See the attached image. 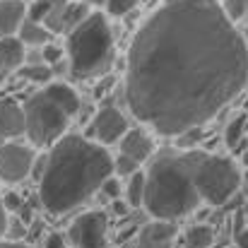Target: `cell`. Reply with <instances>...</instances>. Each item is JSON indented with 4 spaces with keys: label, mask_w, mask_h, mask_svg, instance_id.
I'll use <instances>...</instances> for the list:
<instances>
[{
    "label": "cell",
    "mask_w": 248,
    "mask_h": 248,
    "mask_svg": "<svg viewBox=\"0 0 248 248\" xmlns=\"http://www.w3.org/2000/svg\"><path fill=\"white\" fill-rule=\"evenodd\" d=\"M140 0H108V15H113V17H123V15H128L130 10H135V5H138Z\"/></svg>",
    "instance_id": "24"
},
{
    "label": "cell",
    "mask_w": 248,
    "mask_h": 248,
    "mask_svg": "<svg viewBox=\"0 0 248 248\" xmlns=\"http://www.w3.org/2000/svg\"><path fill=\"white\" fill-rule=\"evenodd\" d=\"M205 155L188 152L186 157H159L147 169L145 207L155 219L176 222L200 205L195 188V169Z\"/></svg>",
    "instance_id": "3"
},
{
    "label": "cell",
    "mask_w": 248,
    "mask_h": 248,
    "mask_svg": "<svg viewBox=\"0 0 248 248\" xmlns=\"http://www.w3.org/2000/svg\"><path fill=\"white\" fill-rule=\"evenodd\" d=\"M140 2H142V0H140Z\"/></svg>",
    "instance_id": "36"
},
{
    "label": "cell",
    "mask_w": 248,
    "mask_h": 248,
    "mask_svg": "<svg viewBox=\"0 0 248 248\" xmlns=\"http://www.w3.org/2000/svg\"><path fill=\"white\" fill-rule=\"evenodd\" d=\"M0 248H29V246H24V244H19V241H2V239H0Z\"/></svg>",
    "instance_id": "32"
},
{
    "label": "cell",
    "mask_w": 248,
    "mask_h": 248,
    "mask_svg": "<svg viewBox=\"0 0 248 248\" xmlns=\"http://www.w3.org/2000/svg\"><path fill=\"white\" fill-rule=\"evenodd\" d=\"M222 7L232 22H241L248 17V0H222Z\"/></svg>",
    "instance_id": "22"
},
{
    "label": "cell",
    "mask_w": 248,
    "mask_h": 248,
    "mask_svg": "<svg viewBox=\"0 0 248 248\" xmlns=\"http://www.w3.org/2000/svg\"><path fill=\"white\" fill-rule=\"evenodd\" d=\"M41 58H44L46 65H53V63L63 61V51L53 44H46V46H41Z\"/></svg>",
    "instance_id": "26"
},
{
    "label": "cell",
    "mask_w": 248,
    "mask_h": 248,
    "mask_svg": "<svg viewBox=\"0 0 248 248\" xmlns=\"http://www.w3.org/2000/svg\"><path fill=\"white\" fill-rule=\"evenodd\" d=\"M51 36H53V34H51L41 22H36V19H31V17L24 19V24H22L19 34H17V39H19L24 46H36V48L51 44Z\"/></svg>",
    "instance_id": "16"
},
{
    "label": "cell",
    "mask_w": 248,
    "mask_h": 248,
    "mask_svg": "<svg viewBox=\"0 0 248 248\" xmlns=\"http://www.w3.org/2000/svg\"><path fill=\"white\" fill-rule=\"evenodd\" d=\"M130 125H128V118L121 108L116 106H104L96 111L94 121H92V135H94V142L99 145H113V142H121L125 135H128Z\"/></svg>",
    "instance_id": "9"
},
{
    "label": "cell",
    "mask_w": 248,
    "mask_h": 248,
    "mask_svg": "<svg viewBox=\"0 0 248 248\" xmlns=\"http://www.w3.org/2000/svg\"><path fill=\"white\" fill-rule=\"evenodd\" d=\"M44 248H68V244H65L63 234L53 232V234H48V236H46V244H44Z\"/></svg>",
    "instance_id": "28"
},
{
    "label": "cell",
    "mask_w": 248,
    "mask_h": 248,
    "mask_svg": "<svg viewBox=\"0 0 248 248\" xmlns=\"http://www.w3.org/2000/svg\"><path fill=\"white\" fill-rule=\"evenodd\" d=\"M70 0H31L29 2V17L41 22L51 34H61V19L63 10Z\"/></svg>",
    "instance_id": "13"
},
{
    "label": "cell",
    "mask_w": 248,
    "mask_h": 248,
    "mask_svg": "<svg viewBox=\"0 0 248 248\" xmlns=\"http://www.w3.org/2000/svg\"><path fill=\"white\" fill-rule=\"evenodd\" d=\"M215 232L207 224H195L186 232V248H212Z\"/></svg>",
    "instance_id": "19"
},
{
    "label": "cell",
    "mask_w": 248,
    "mask_h": 248,
    "mask_svg": "<svg viewBox=\"0 0 248 248\" xmlns=\"http://www.w3.org/2000/svg\"><path fill=\"white\" fill-rule=\"evenodd\" d=\"M113 173V159L104 145L82 135L61 138L39 181V198L51 215H65L87 202Z\"/></svg>",
    "instance_id": "2"
},
{
    "label": "cell",
    "mask_w": 248,
    "mask_h": 248,
    "mask_svg": "<svg viewBox=\"0 0 248 248\" xmlns=\"http://www.w3.org/2000/svg\"><path fill=\"white\" fill-rule=\"evenodd\" d=\"M195 188L202 202L219 207L224 205L241 186V171L234 159L219 155H205L195 169Z\"/></svg>",
    "instance_id": "6"
},
{
    "label": "cell",
    "mask_w": 248,
    "mask_h": 248,
    "mask_svg": "<svg viewBox=\"0 0 248 248\" xmlns=\"http://www.w3.org/2000/svg\"><path fill=\"white\" fill-rule=\"evenodd\" d=\"M82 108L80 94L63 82H51L24 101L27 118V138L34 147L56 145L65 138L70 118H75Z\"/></svg>",
    "instance_id": "4"
},
{
    "label": "cell",
    "mask_w": 248,
    "mask_h": 248,
    "mask_svg": "<svg viewBox=\"0 0 248 248\" xmlns=\"http://www.w3.org/2000/svg\"><path fill=\"white\" fill-rule=\"evenodd\" d=\"M152 152H155V140H152V135H150L147 130H142V128H130L128 135L121 140V155L135 159L138 164L147 162V159L152 157Z\"/></svg>",
    "instance_id": "14"
},
{
    "label": "cell",
    "mask_w": 248,
    "mask_h": 248,
    "mask_svg": "<svg viewBox=\"0 0 248 248\" xmlns=\"http://www.w3.org/2000/svg\"><path fill=\"white\" fill-rule=\"evenodd\" d=\"M70 75L78 80L101 78L113 65V31L101 12H92L82 24L68 34Z\"/></svg>",
    "instance_id": "5"
},
{
    "label": "cell",
    "mask_w": 248,
    "mask_h": 248,
    "mask_svg": "<svg viewBox=\"0 0 248 248\" xmlns=\"http://www.w3.org/2000/svg\"><path fill=\"white\" fill-rule=\"evenodd\" d=\"M200 135H202V128H193V130H188V133L178 135L176 145H178V147H183V150H190L193 145H198V142H200Z\"/></svg>",
    "instance_id": "25"
},
{
    "label": "cell",
    "mask_w": 248,
    "mask_h": 248,
    "mask_svg": "<svg viewBox=\"0 0 248 248\" xmlns=\"http://www.w3.org/2000/svg\"><path fill=\"white\" fill-rule=\"evenodd\" d=\"M246 128H248V118L244 113H239V116L227 125V130H224V142H227V147L236 150V147L241 145V140L246 138Z\"/></svg>",
    "instance_id": "21"
},
{
    "label": "cell",
    "mask_w": 248,
    "mask_h": 248,
    "mask_svg": "<svg viewBox=\"0 0 248 248\" xmlns=\"http://www.w3.org/2000/svg\"><path fill=\"white\" fill-rule=\"evenodd\" d=\"M173 241H176V224L155 219L140 229L135 248H173Z\"/></svg>",
    "instance_id": "10"
},
{
    "label": "cell",
    "mask_w": 248,
    "mask_h": 248,
    "mask_svg": "<svg viewBox=\"0 0 248 248\" xmlns=\"http://www.w3.org/2000/svg\"><path fill=\"white\" fill-rule=\"evenodd\" d=\"M5 142H7V140H2V138H0V147H2V145H5Z\"/></svg>",
    "instance_id": "35"
},
{
    "label": "cell",
    "mask_w": 248,
    "mask_h": 248,
    "mask_svg": "<svg viewBox=\"0 0 248 248\" xmlns=\"http://www.w3.org/2000/svg\"><path fill=\"white\" fill-rule=\"evenodd\" d=\"M19 75L24 78V80H29V82L34 84H51L53 80V70H51V65H46V63H27L22 70H19Z\"/></svg>",
    "instance_id": "20"
},
{
    "label": "cell",
    "mask_w": 248,
    "mask_h": 248,
    "mask_svg": "<svg viewBox=\"0 0 248 248\" xmlns=\"http://www.w3.org/2000/svg\"><path fill=\"white\" fill-rule=\"evenodd\" d=\"M19 135H27L24 106H19L15 99H0V138L12 140Z\"/></svg>",
    "instance_id": "11"
},
{
    "label": "cell",
    "mask_w": 248,
    "mask_h": 248,
    "mask_svg": "<svg viewBox=\"0 0 248 248\" xmlns=\"http://www.w3.org/2000/svg\"><path fill=\"white\" fill-rule=\"evenodd\" d=\"M34 164H36V155L31 145L7 140L0 147V181L19 183L31 173Z\"/></svg>",
    "instance_id": "8"
},
{
    "label": "cell",
    "mask_w": 248,
    "mask_h": 248,
    "mask_svg": "<svg viewBox=\"0 0 248 248\" xmlns=\"http://www.w3.org/2000/svg\"><path fill=\"white\" fill-rule=\"evenodd\" d=\"M101 193H106V198H111V200H116L118 195H121V183L111 176L106 183H104V188H101Z\"/></svg>",
    "instance_id": "27"
},
{
    "label": "cell",
    "mask_w": 248,
    "mask_h": 248,
    "mask_svg": "<svg viewBox=\"0 0 248 248\" xmlns=\"http://www.w3.org/2000/svg\"><path fill=\"white\" fill-rule=\"evenodd\" d=\"M246 84L248 41L217 0H164L128 48V108L162 135L202 128Z\"/></svg>",
    "instance_id": "1"
},
{
    "label": "cell",
    "mask_w": 248,
    "mask_h": 248,
    "mask_svg": "<svg viewBox=\"0 0 248 248\" xmlns=\"http://www.w3.org/2000/svg\"><path fill=\"white\" fill-rule=\"evenodd\" d=\"M145 190H147V173H135L128 178V186H125V202L128 207H140L145 205Z\"/></svg>",
    "instance_id": "18"
},
{
    "label": "cell",
    "mask_w": 248,
    "mask_h": 248,
    "mask_svg": "<svg viewBox=\"0 0 248 248\" xmlns=\"http://www.w3.org/2000/svg\"><path fill=\"white\" fill-rule=\"evenodd\" d=\"M244 39H246V41H248V27H246V31H244Z\"/></svg>",
    "instance_id": "34"
},
{
    "label": "cell",
    "mask_w": 248,
    "mask_h": 248,
    "mask_svg": "<svg viewBox=\"0 0 248 248\" xmlns=\"http://www.w3.org/2000/svg\"><path fill=\"white\" fill-rule=\"evenodd\" d=\"M5 229H7V207H5V202L0 198V239H2Z\"/></svg>",
    "instance_id": "29"
},
{
    "label": "cell",
    "mask_w": 248,
    "mask_h": 248,
    "mask_svg": "<svg viewBox=\"0 0 248 248\" xmlns=\"http://www.w3.org/2000/svg\"><path fill=\"white\" fill-rule=\"evenodd\" d=\"M27 17H29V2H24V0H0V39L17 36Z\"/></svg>",
    "instance_id": "12"
},
{
    "label": "cell",
    "mask_w": 248,
    "mask_h": 248,
    "mask_svg": "<svg viewBox=\"0 0 248 248\" xmlns=\"http://www.w3.org/2000/svg\"><path fill=\"white\" fill-rule=\"evenodd\" d=\"M2 202H5V207H17V205H19V198H17L15 193H7Z\"/></svg>",
    "instance_id": "31"
},
{
    "label": "cell",
    "mask_w": 248,
    "mask_h": 248,
    "mask_svg": "<svg viewBox=\"0 0 248 248\" xmlns=\"http://www.w3.org/2000/svg\"><path fill=\"white\" fill-rule=\"evenodd\" d=\"M138 162L135 159H130V157H125V155H118V159H113V171L121 176V178H130V176H135L138 173Z\"/></svg>",
    "instance_id": "23"
},
{
    "label": "cell",
    "mask_w": 248,
    "mask_h": 248,
    "mask_svg": "<svg viewBox=\"0 0 248 248\" xmlns=\"http://www.w3.org/2000/svg\"><path fill=\"white\" fill-rule=\"evenodd\" d=\"M68 241L75 248H106L108 244V219L99 210L80 215L68 227Z\"/></svg>",
    "instance_id": "7"
},
{
    "label": "cell",
    "mask_w": 248,
    "mask_h": 248,
    "mask_svg": "<svg viewBox=\"0 0 248 248\" xmlns=\"http://www.w3.org/2000/svg\"><path fill=\"white\" fill-rule=\"evenodd\" d=\"M92 15L87 2H68V7L63 10V19H61V34H73L84 19Z\"/></svg>",
    "instance_id": "17"
},
{
    "label": "cell",
    "mask_w": 248,
    "mask_h": 248,
    "mask_svg": "<svg viewBox=\"0 0 248 248\" xmlns=\"http://www.w3.org/2000/svg\"><path fill=\"white\" fill-rule=\"evenodd\" d=\"M236 246L248 248V229H239V234H236Z\"/></svg>",
    "instance_id": "30"
},
{
    "label": "cell",
    "mask_w": 248,
    "mask_h": 248,
    "mask_svg": "<svg viewBox=\"0 0 248 248\" xmlns=\"http://www.w3.org/2000/svg\"><path fill=\"white\" fill-rule=\"evenodd\" d=\"M84 2H87V5H94V7H101V5L108 7V0H84Z\"/></svg>",
    "instance_id": "33"
},
{
    "label": "cell",
    "mask_w": 248,
    "mask_h": 248,
    "mask_svg": "<svg viewBox=\"0 0 248 248\" xmlns=\"http://www.w3.org/2000/svg\"><path fill=\"white\" fill-rule=\"evenodd\" d=\"M24 61H27V51L17 36L0 39V80L10 78L12 73H19L24 68Z\"/></svg>",
    "instance_id": "15"
}]
</instances>
